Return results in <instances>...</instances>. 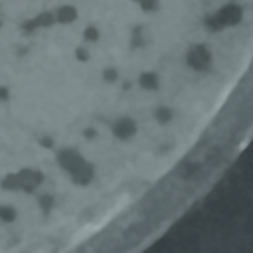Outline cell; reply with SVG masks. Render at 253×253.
<instances>
[{
    "label": "cell",
    "instance_id": "obj_1",
    "mask_svg": "<svg viewBox=\"0 0 253 253\" xmlns=\"http://www.w3.org/2000/svg\"><path fill=\"white\" fill-rule=\"evenodd\" d=\"M16 174H18V180H20V192H24V194H36L40 190V186L45 182L43 172L38 170V168L24 166Z\"/></svg>",
    "mask_w": 253,
    "mask_h": 253
},
{
    "label": "cell",
    "instance_id": "obj_2",
    "mask_svg": "<svg viewBox=\"0 0 253 253\" xmlns=\"http://www.w3.org/2000/svg\"><path fill=\"white\" fill-rule=\"evenodd\" d=\"M53 14H55V24H63V26H69V24H73V22L79 18L77 8L71 6V4H61V6H57V10H55Z\"/></svg>",
    "mask_w": 253,
    "mask_h": 253
},
{
    "label": "cell",
    "instance_id": "obj_3",
    "mask_svg": "<svg viewBox=\"0 0 253 253\" xmlns=\"http://www.w3.org/2000/svg\"><path fill=\"white\" fill-rule=\"evenodd\" d=\"M30 20H32V26H34L36 32H38V30H43V28L55 26V14H53L51 10H43V12H40L38 16L30 18Z\"/></svg>",
    "mask_w": 253,
    "mask_h": 253
},
{
    "label": "cell",
    "instance_id": "obj_4",
    "mask_svg": "<svg viewBox=\"0 0 253 253\" xmlns=\"http://www.w3.org/2000/svg\"><path fill=\"white\" fill-rule=\"evenodd\" d=\"M36 202H38V206H40V210L43 213H51L53 208H55V196L51 192H40Z\"/></svg>",
    "mask_w": 253,
    "mask_h": 253
},
{
    "label": "cell",
    "instance_id": "obj_5",
    "mask_svg": "<svg viewBox=\"0 0 253 253\" xmlns=\"http://www.w3.org/2000/svg\"><path fill=\"white\" fill-rule=\"evenodd\" d=\"M0 188L4 192H20V180L16 172H8L2 180H0Z\"/></svg>",
    "mask_w": 253,
    "mask_h": 253
},
{
    "label": "cell",
    "instance_id": "obj_6",
    "mask_svg": "<svg viewBox=\"0 0 253 253\" xmlns=\"http://www.w3.org/2000/svg\"><path fill=\"white\" fill-rule=\"evenodd\" d=\"M18 219V210L12 204H0V221L2 223H14Z\"/></svg>",
    "mask_w": 253,
    "mask_h": 253
},
{
    "label": "cell",
    "instance_id": "obj_7",
    "mask_svg": "<svg viewBox=\"0 0 253 253\" xmlns=\"http://www.w3.org/2000/svg\"><path fill=\"white\" fill-rule=\"evenodd\" d=\"M83 40H85L87 43H97V42L101 40V32H99V28H97L95 24L85 26V30H83Z\"/></svg>",
    "mask_w": 253,
    "mask_h": 253
},
{
    "label": "cell",
    "instance_id": "obj_8",
    "mask_svg": "<svg viewBox=\"0 0 253 253\" xmlns=\"http://www.w3.org/2000/svg\"><path fill=\"white\" fill-rule=\"evenodd\" d=\"M38 142H40L42 148H53V144H55V140H53L51 134H42V136L38 138Z\"/></svg>",
    "mask_w": 253,
    "mask_h": 253
},
{
    "label": "cell",
    "instance_id": "obj_9",
    "mask_svg": "<svg viewBox=\"0 0 253 253\" xmlns=\"http://www.w3.org/2000/svg\"><path fill=\"white\" fill-rule=\"evenodd\" d=\"M10 99V89L6 85H0V103H6Z\"/></svg>",
    "mask_w": 253,
    "mask_h": 253
},
{
    "label": "cell",
    "instance_id": "obj_10",
    "mask_svg": "<svg viewBox=\"0 0 253 253\" xmlns=\"http://www.w3.org/2000/svg\"><path fill=\"white\" fill-rule=\"evenodd\" d=\"M0 26H2V14H0Z\"/></svg>",
    "mask_w": 253,
    "mask_h": 253
}]
</instances>
